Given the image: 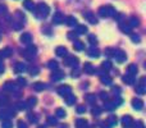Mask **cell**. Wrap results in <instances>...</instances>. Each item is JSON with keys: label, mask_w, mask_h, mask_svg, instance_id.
Wrapping results in <instances>:
<instances>
[{"label": "cell", "mask_w": 146, "mask_h": 128, "mask_svg": "<svg viewBox=\"0 0 146 128\" xmlns=\"http://www.w3.org/2000/svg\"><path fill=\"white\" fill-rule=\"evenodd\" d=\"M25 7L28 8V9H33V5H32V3H31L30 0H27V1L25 3Z\"/></svg>", "instance_id": "6da1fadb"}]
</instances>
